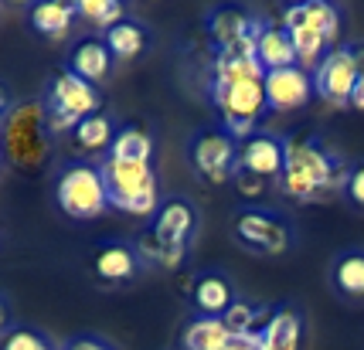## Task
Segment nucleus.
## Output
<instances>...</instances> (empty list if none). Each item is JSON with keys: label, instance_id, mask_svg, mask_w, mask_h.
I'll use <instances>...</instances> for the list:
<instances>
[{"label": "nucleus", "instance_id": "obj_1", "mask_svg": "<svg viewBox=\"0 0 364 350\" xmlns=\"http://www.w3.org/2000/svg\"><path fill=\"white\" fill-rule=\"evenodd\" d=\"M283 143H286V163L283 174H279V184H283V191L289 197L314 201L320 194H331L348 184L350 170H344V163L333 157L327 146H320L317 140L289 136Z\"/></svg>", "mask_w": 364, "mask_h": 350}, {"label": "nucleus", "instance_id": "obj_2", "mask_svg": "<svg viewBox=\"0 0 364 350\" xmlns=\"http://www.w3.org/2000/svg\"><path fill=\"white\" fill-rule=\"evenodd\" d=\"M102 180H106V197L112 207L136 214V218H150L160 211V191H157V174L150 163L140 160H102Z\"/></svg>", "mask_w": 364, "mask_h": 350}, {"label": "nucleus", "instance_id": "obj_3", "mask_svg": "<svg viewBox=\"0 0 364 350\" xmlns=\"http://www.w3.org/2000/svg\"><path fill=\"white\" fill-rule=\"evenodd\" d=\"M194 224H198V214L188 201H167V204L157 211V222H154V231L140 239V255L146 262H157L164 269H177L184 262V252H188V239L194 235Z\"/></svg>", "mask_w": 364, "mask_h": 350}, {"label": "nucleus", "instance_id": "obj_4", "mask_svg": "<svg viewBox=\"0 0 364 350\" xmlns=\"http://www.w3.org/2000/svg\"><path fill=\"white\" fill-rule=\"evenodd\" d=\"M211 99L222 112L225 133L232 140H249L259 116L269 109L266 106V75L238 82H211Z\"/></svg>", "mask_w": 364, "mask_h": 350}, {"label": "nucleus", "instance_id": "obj_5", "mask_svg": "<svg viewBox=\"0 0 364 350\" xmlns=\"http://www.w3.org/2000/svg\"><path fill=\"white\" fill-rule=\"evenodd\" d=\"M55 201L75 222L99 218L109 207L102 170L92 167V163H72V167H65L62 174H58V184H55Z\"/></svg>", "mask_w": 364, "mask_h": 350}, {"label": "nucleus", "instance_id": "obj_6", "mask_svg": "<svg viewBox=\"0 0 364 350\" xmlns=\"http://www.w3.org/2000/svg\"><path fill=\"white\" fill-rule=\"evenodd\" d=\"M99 109V92L95 85H89L85 79H79L72 68L58 72L51 79V92H48V112H51V126L55 129H75Z\"/></svg>", "mask_w": 364, "mask_h": 350}, {"label": "nucleus", "instance_id": "obj_7", "mask_svg": "<svg viewBox=\"0 0 364 350\" xmlns=\"http://www.w3.org/2000/svg\"><path fill=\"white\" fill-rule=\"evenodd\" d=\"M191 160H194V170L205 177V180L225 184V180H232L238 170V143L225 129H208V133H201V136L194 140Z\"/></svg>", "mask_w": 364, "mask_h": 350}, {"label": "nucleus", "instance_id": "obj_8", "mask_svg": "<svg viewBox=\"0 0 364 350\" xmlns=\"http://www.w3.org/2000/svg\"><path fill=\"white\" fill-rule=\"evenodd\" d=\"M354 85H358V68L350 48H331L314 68V92L331 106H350Z\"/></svg>", "mask_w": 364, "mask_h": 350}, {"label": "nucleus", "instance_id": "obj_9", "mask_svg": "<svg viewBox=\"0 0 364 350\" xmlns=\"http://www.w3.org/2000/svg\"><path fill=\"white\" fill-rule=\"evenodd\" d=\"M235 235L249 248L266 255H279L289 248V228L279 222V214L272 211H242L235 218Z\"/></svg>", "mask_w": 364, "mask_h": 350}, {"label": "nucleus", "instance_id": "obj_10", "mask_svg": "<svg viewBox=\"0 0 364 350\" xmlns=\"http://www.w3.org/2000/svg\"><path fill=\"white\" fill-rule=\"evenodd\" d=\"M314 96V75L300 65H289L279 72H266V106L276 112H289L306 106Z\"/></svg>", "mask_w": 364, "mask_h": 350}, {"label": "nucleus", "instance_id": "obj_11", "mask_svg": "<svg viewBox=\"0 0 364 350\" xmlns=\"http://www.w3.org/2000/svg\"><path fill=\"white\" fill-rule=\"evenodd\" d=\"M283 163H286V143L279 136L252 133L249 140L238 143V170H245V174L272 180V177L283 174Z\"/></svg>", "mask_w": 364, "mask_h": 350}, {"label": "nucleus", "instance_id": "obj_12", "mask_svg": "<svg viewBox=\"0 0 364 350\" xmlns=\"http://www.w3.org/2000/svg\"><path fill=\"white\" fill-rule=\"evenodd\" d=\"M283 28L289 31V41H293V51H296V65L303 72H314L323 62V55L331 51V41L303 17L300 4H293V7L283 11Z\"/></svg>", "mask_w": 364, "mask_h": 350}, {"label": "nucleus", "instance_id": "obj_13", "mask_svg": "<svg viewBox=\"0 0 364 350\" xmlns=\"http://www.w3.org/2000/svg\"><path fill=\"white\" fill-rule=\"evenodd\" d=\"M208 31L215 38L218 48H232L245 38H255L262 31V21H255L252 14H245L242 7H218L208 17Z\"/></svg>", "mask_w": 364, "mask_h": 350}, {"label": "nucleus", "instance_id": "obj_14", "mask_svg": "<svg viewBox=\"0 0 364 350\" xmlns=\"http://www.w3.org/2000/svg\"><path fill=\"white\" fill-rule=\"evenodd\" d=\"M7 136H11V153L17 160H34L45 143H41V116H38V106H24V109H14L11 119H7Z\"/></svg>", "mask_w": 364, "mask_h": 350}, {"label": "nucleus", "instance_id": "obj_15", "mask_svg": "<svg viewBox=\"0 0 364 350\" xmlns=\"http://www.w3.org/2000/svg\"><path fill=\"white\" fill-rule=\"evenodd\" d=\"M303 340V317L296 310H272L269 323L262 327V334L255 337V347L259 350H300Z\"/></svg>", "mask_w": 364, "mask_h": 350}, {"label": "nucleus", "instance_id": "obj_16", "mask_svg": "<svg viewBox=\"0 0 364 350\" xmlns=\"http://www.w3.org/2000/svg\"><path fill=\"white\" fill-rule=\"evenodd\" d=\"M255 58L262 65V72H279L296 65V51L283 24H262V31L255 38Z\"/></svg>", "mask_w": 364, "mask_h": 350}, {"label": "nucleus", "instance_id": "obj_17", "mask_svg": "<svg viewBox=\"0 0 364 350\" xmlns=\"http://www.w3.org/2000/svg\"><path fill=\"white\" fill-rule=\"evenodd\" d=\"M109 68H112V55L99 38H85V41L75 45V51H72V72H75L79 79H85L92 85V82L106 79Z\"/></svg>", "mask_w": 364, "mask_h": 350}, {"label": "nucleus", "instance_id": "obj_18", "mask_svg": "<svg viewBox=\"0 0 364 350\" xmlns=\"http://www.w3.org/2000/svg\"><path fill=\"white\" fill-rule=\"evenodd\" d=\"M235 344L222 317H198L184 330V350H225Z\"/></svg>", "mask_w": 364, "mask_h": 350}, {"label": "nucleus", "instance_id": "obj_19", "mask_svg": "<svg viewBox=\"0 0 364 350\" xmlns=\"http://www.w3.org/2000/svg\"><path fill=\"white\" fill-rule=\"evenodd\" d=\"M194 302L201 310V317H225V310L235 302L232 286L225 275H201L194 283Z\"/></svg>", "mask_w": 364, "mask_h": 350}, {"label": "nucleus", "instance_id": "obj_20", "mask_svg": "<svg viewBox=\"0 0 364 350\" xmlns=\"http://www.w3.org/2000/svg\"><path fill=\"white\" fill-rule=\"evenodd\" d=\"M75 17V4H65V0H48V4H34L31 7V28L45 38H62L68 31Z\"/></svg>", "mask_w": 364, "mask_h": 350}, {"label": "nucleus", "instance_id": "obj_21", "mask_svg": "<svg viewBox=\"0 0 364 350\" xmlns=\"http://www.w3.org/2000/svg\"><path fill=\"white\" fill-rule=\"evenodd\" d=\"M102 45L109 48L112 58H123V62H129V58H136L143 51V45H146V34H143V28L136 24V21H119V24H112L109 31H106V38H102Z\"/></svg>", "mask_w": 364, "mask_h": 350}, {"label": "nucleus", "instance_id": "obj_22", "mask_svg": "<svg viewBox=\"0 0 364 350\" xmlns=\"http://www.w3.org/2000/svg\"><path fill=\"white\" fill-rule=\"evenodd\" d=\"M109 157L112 160H140V163H150V157H154V136L140 126H123L116 136H112Z\"/></svg>", "mask_w": 364, "mask_h": 350}, {"label": "nucleus", "instance_id": "obj_23", "mask_svg": "<svg viewBox=\"0 0 364 350\" xmlns=\"http://www.w3.org/2000/svg\"><path fill=\"white\" fill-rule=\"evenodd\" d=\"M95 272L109 283H119V279H129L136 272V252L129 245H106L102 252L95 255Z\"/></svg>", "mask_w": 364, "mask_h": 350}, {"label": "nucleus", "instance_id": "obj_24", "mask_svg": "<svg viewBox=\"0 0 364 350\" xmlns=\"http://www.w3.org/2000/svg\"><path fill=\"white\" fill-rule=\"evenodd\" d=\"M112 136H116V129H112V119L106 112H92V116H85L79 126H75V143L82 150H89V153L109 150Z\"/></svg>", "mask_w": 364, "mask_h": 350}, {"label": "nucleus", "instance_id": "obj_25", "mask_svg": "<svg viewBox=\"0 0 364 350\" xmlns=\"http://www.w3.org/2000/svg\"><path fill=\"white\" fill-rule=\"evenodd\" d=\"M333 286L344 296H364V252H348L333 266Z\"/></svg>", "mask_w": 364, "mask_h": 350}, {"label": "nucleus", "instance_id": "obj_26", "mask_svg": "<svg viewBox=\"0 0 364 350\" xmlns=\"http://www.w3.org/2000/svg\"><path fill=\"white\" fill-rule=\"evenodd\" d=\"M300 7H303V17L331 41L333 48V41L341 38V11L333 4H327V0H310V4H300Z\"/></svg>", "mask_w": 364, "mask_h": 350}, {"label": "nucleus", "instance_id": "obj_27", "mask_svg": "<svg viewBox=\"0 0 364 350\" xmlns=\"http://www.w3.org/2000/svg\"><path fill=\"white\" fill-rule=\"evenodd\" d=\"M75 14L85 17L95 28H106V31H109L112 24L123 21V7L112 4V0H79V4H75Z\"/></svg>", "mask_w": 364, "mask_h": 350}, {"label": "nucleus", "instance_id": "obj_28", "mask_svg": "<svg viewBox=\"0 0 364 350\" xmlns=\"http://www.w3.org/2000/svg\"><path fill=\"white\" fill-rule=\"evenodd\" d=\"M0 350H51V344H48L41 334H34V330H11V334H4V340H0Z\"/></svg>", "mask_w": 364, "mask_h": 350}, {"label": "nucleus", "instance_id": "obj_29", "mask_svg": "<svg viewBox=\"0 0 364 350\" xmlns=\"http://www.w3.org/2000/svg\"><path fill=\"white\" fill-rule=\"evenodd\" d=\"M344 191H348V197L354 201V204L364 207V163H358L354 170L348 174V184H344Z\"/></svg>", "mask_w": 364, "mask_h": 350}, {"label": "nucleus", "instance_id": "obj_30", "mask_svg": "<svg viewBox=\"0 0 364 350\" xmlns=\"http://www.w3.org/2000/svg\"><path fill=\"white\" fill-rule=\"evenodd\" d=\"M235 184L242 187V194H245V197H259V194L266 191V180H262V177L245 174V170H235Z\"/></svg>", "mask_w": 364, "mask_h": 350}, {"label": "nucleus", "instance_id": "obj_31", "mask_svg": "<svg viewBox=\"0 0 364 350\" xmlns=\"http://www.w3.org/2000/svg\"><path fill=\"white\" fill-rule=\"evenodd\" d=\"M65 350H112L106 340H99V337H79V340H72Z\"/></svg>", "mask_w": 364, "mask_h": 350}, {"label": "nucleus", "instance_id": "obj_32", "mask_svg": "<svg viewBox=\"0 0 364 350\" xmlns=\"http://www.w3.org/2000/svg\"><path fill=\"white\" fill-rule=\"evenodd\" d=\"M350 106H354V109H364V72H358V85H354Z\"/></svg>", "mask_w": 364, "mask_h": 350}, {"label": "nucleus", "instance_id": "obj_33", "mask_svg": "<svg viewBox=\"0 0 364 350\" xmlns=\"http://www.w3.org/2000/svg\"><path fill=\"white\" fill-rule=\"evenodd\" d=\"M11 119V96H7V89L0 85V126Z\"/></svg>", "mask_w": 364, "mask_h": 350}, {"label": "nucleus", "instance_id": "obj_34", "mask_svg": "<svg viewBox=\"0 0 364 350\" xmlns=\"http://www.w3.org/2000/svg\"><path fill=\"white\" fill-rule=\"evenodd\" d=\"M7 323H11V310H7V302L0 300V330H4Z\"/></svg>", "mask_w": 364, "mask_h": 350}, {"label": "nucleus", "instance_id": "obj_35", "mask_svg": "<svg viewBox=\"0 0 364 350\" xmlns=\"http://www.w3.org/2000/svg\"><path fill=\"white\" fill-rule=\"evenodd\" d=\"M225 350H259L255 344H249V340H235L232 347H225Z\"/></svg>", "mask_w": 364, "mask_h": 350}]
</instances>
